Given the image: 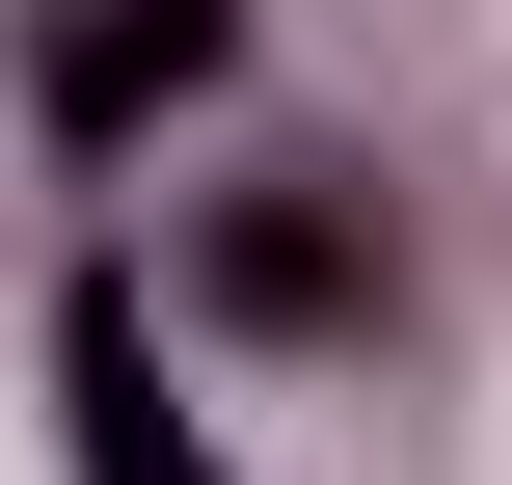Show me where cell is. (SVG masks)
Returning a JSON list of instances; mask_svg holds the SVG:
<instances>
[{
  "label": "cell",
  "instance_id": "7a4b0ae2",
  "mask_svg": "<svg viewBox=\"0 0 512 485\" xmlns=\"http://www.w3.org/2000/svg\"><path fill=\"white\" fill-rule=\"evenodd\" d=\"M216 54H243V0H27V108H54L81 162H135Z\"/></svg>",
  "mask_w": 512,
  "mask_h": 485
},
{
  "label": "cell",
  "instance_id": "3957f363",
  "mask_svg": "<svg viewBox=\"0 0 512 485\" xmlns=\"http://www.w3.org/2000/svg\"><path fill=\"white\" fill-rule=\"evenodd\" d=\"M54 405H81V485H216V459H189V405H162L135 270H81V297H54Z\"/></svg>",
  "mask_w": 512,
  "mask_h": 485
},
{
  "label": "cell",
  "instance_id": "6da1fadb",
  "mask_svg": "<svg viewBox=\"0 0 512 485\" xmlns=\"http://www.w3.org/2000/svg\"><path fill=\"white\" fill-rule=\"evenodd\" d=\"M162 297H189V324H243V351H351V324H378V189H351V162H270V189H189Z\"/></svg>",
  "mask_w": 512,
  "mask_h": 485
}]
</instances>
